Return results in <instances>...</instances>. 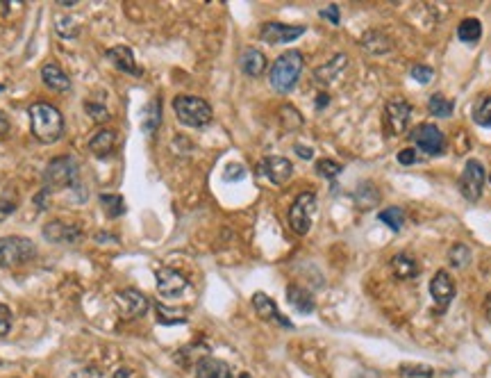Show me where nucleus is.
Returning <instances> with one entry per match:
<instances>
[{
    "label": "nucleus",
    "mask_w": 491,
    "mask_h": 378,
    "mask_svg": "<svg viewBox=\"0 0 491 378\" xmlns=\"http://www.w3.org/2000/svg\"><path fill=\"white\" fill-rule=\"evenodd\" d=\"M400 374L407 378H432L434 369L428 365H405V367H400Z\"/></svg>",
    "instance_id": "f704fd0d"
},
{
    "label": "nucleus",
    "mask_w": 491,
    "mask_h": 378,
    "mask_svg": "<svg viewBox=\"0 0 491 378\" xmlns=\"http://www.w3.org/2000/svg\"><path fill=\"white\" fill-rule=\"evenodd\" d=\"M305 67L303 52L300 50H287L273 62V67L269 71V82L271 87L280 91V94H289L300 80V73Z\"/></svg>",
    "instance_id": "f03ea898"
},
{
    "label": "nucleus",
    "mask_w": 491,
    "mask_h": 378,
    "mask_svg": "<svg viewBox=\"0 0 491 378\" xmlns=\"http://www.w3.org/2000/svg\"><path fill=\"white\" fill-rule=\"evenodd\" d=\"M482 310H485V317H487V321L491 323V294H487L485 304H482Z\"/></svg>",
    "instance_id": "de8ad7c7"
},
{
    "label": "nucleus",
    "mask_w": 491,
    "mask_h": 378,
    "mask_svg": "<svg viewBox=\"0 0 491 378\" xmlns=\"http://www.w3.org/2000/svg\"><path fill=\"white\" fill-rule=\"evenodd\" d=\"M307 28L305 26H287V23H280V21H269V23L261 26L259 30V39L266 41L271 46H278V44H289V41H296L298 37H303Z\"/></svg>",
    "instance_id": "9d476101"
},
{
    "label": "nucleus",
    "mask_w": 491,
    "mask_h": 378,
    "mask_svg": "<svg viewBox=\"0 0 491 378\" xmlns=\"http://www.w3.org/2000/svg\"><path fill=\"white\" fill-rule=\"evenodd\" d=\"M407 137L421 153L430 155V157L444 155L446 148H448V139H446V135L439 130V126H434V123H421L414 128Z\"/></svg>",
    "instance_id": "423d86ee"
},
{
    "label": "nucleus",
    "mask_w": 491,
    "mask_h": 378,
    "mask_svg": "<svg viewBox=\"0 0 491 378\" xmlns=\"http://www.w3.org/2000/svg\"><path fill=\"white\" fill-rule=\"evenodd\" d=\"M296 153H298L303 160H312V157H314V150L307 148V146H303V144H296Z\"/></svg>",
    "instance_id": "a18cd8bd"
},
{
    "label": "nucleus",
    "mask_w": 491,
    "mask_h": 378,
    "mask_svg": "<svg viewBox=\"0 0 491 378\" xmlns=\"http://www.w3.org/2000/svg\"><path fill=\"white\" fill-rule=\"evenodd\" d=\"M16 208H18L16 201H0V219L9 217V214H12Z\"/></svg>",
    "instance_id": "c03bdc74"
},
{
    "label": "nucleus",
    "mask_w": 491,
    "mask_h": 378,
    "mask_svg": "<svg viewBox=\"0 0 491 378\" xmlns=\"http://www.w3.org/2000/svg\"><path fill=\"white\" fill-rule=\"evenodd\" d=\"M287 301L291 304L293 310L300 312V315H312V312L316 310V301L312 296V291L300 287V285H289L287 287Z\"/></svg>",
    "instance_id": "4be33fe9"
},
{
    "label": "nucleus",
    "mask_w": 491,
    "mask_h": 378,
    "mask_svg": "<svg viewBox=\"0 0 491 378\" xmlns=\"http://www.w3.org/2000/svg\"><path fill=\"white\" fill-rule=\"evenodd\" d=\"M84 112L89 114V118L91 121H96V123H105V121H109V112H107V107L105 105H101V103H84Z\"/></svg>",
    "instance_id": "e433bc0d"
},
{
    "label": "nucleus",
    "mask_w": 491,
    "mask_h": 378,
    "mask_svg": "<svg viewBox=\"0 0 491 378\" xmlns=\"http://www.w3.org/2000/svg\"><path fill=\"white\" fill-rule=\"evenodd\" d=\"M259 174L266 176L273 185H287L293 176V165L287 157L280 155H269L259 162Z\"/></svg>",
    "instance_id": "4468645a"
},
{
    "label": "nucleus",
    "mask_w": 491,
    "mask_h": 378,
    "mask_svg": "<svg viewBox=\"0 0 491 378\" xmlns=\"http://www.w3.org/2000/svg\"><path fill=\"white\" fill-rule=\"evenodd\" d=\"M473 121L480 128H491V96H482L473 107Z\"/></svg>",
    "instance_id": "7c9ffc66"
},
{
    "label": "nucleus",
    "mask_w": 491,
    "mask_h": 378,
    "mask_svg": "<svg viewBox=\"0 0 491 378\" xmlns=\"http://www.w3.org/2000/svg\"><path fill=\"white\" fill-rule=\"evenodd\" d=\"M69 378H103V374L96 369V367H80L73 374H69Z\"/></svg>",
    "instance_id": "79ce46f5"
},
{
    "label": "nucleus",
    "mask_w": 491,
    "mask_h": 378,
    "mask_svg": "<svg viewBox=\"0 0 491 378\" xmlns=\"http://www.w3.org/2000/svg\"><path fill=\"white\" fill-rule=\"evenodd\" d=\"M253 308H255V312L261 319L276 321V323H280L282 328H293V323L278 310L276 301H273L271 296H266L264 291H255V294H253Z\"/></svg>",
    "instance_id": "dca6fc26"
},
{
    "label": "nucleus",
    "mask_w": 491,
    "mask_h": 378,
    "mask_svg": "<svg viewBox=\"0 0 491 378\" xmlns=\"http://www.w3.org/2000/svg\"><path fill=\"white\" fill-rule=\"evenodd\" d=\"M362 46L371 52V55H385V52L391 50V41H389V37L385 35V32L368 30V32H364V37H362Z\"/></svg>",
    "instance_id": "393cba45"
},
{
    "label": "nucleus",
    "mask_w": 491,
    "mask_h": 378,
    "mask_svg": "<svg viewBox=\"0 0 491 378\" xmlns=\"http://www.w3.org/2000/svg\"><path fill=\"white\" fill-rule=\"evenodd\" d=\"M101 205L109 219H118L125 214V199L121 194H101Z\"/></svg>",
    "instance_id": "cd10ccee"
},
{
    "label": "nucleus",
    "mask_w": 491,
    "mask_h": 378,
    "mask_svg": "<svg viewBox=\"0 0 491 378\" xmlns=\"http://www.w3.org/2000/svg\"><path fill=\"white\" fill-rule=\"evenodd\" d=\"M457 37H460L462 44H478L480 37H482V23L478 18H464L457 26Z\"/></svg>",
    "instance_id": "a878e982"
},
{
    "label": "nucleus",
    "mask_w": 491,
    "mask_h": 378,
    "mask_svg": "<svg viewBox=\"0 0 491 378\" xmlns=\"http://www.w3.org/2000/svg\"><path fill=\"white\" fill-rule=\"evenodd\" d=\"M412 118V105L405 99H391L385 107V126L389 135H402Z\"/></svg>",
    "instance_id": "9b49d317"
},
{
    "label": "nucleus",
    "mask_w": 491,
    "mask_h": 378,
    "mask_svg": "<svg viewBox=\"0 0 491 378\" xmlns=\"http://www.w3.org/2000/svg\"><path fill=\"white\" fill-rule=\"evenodd\" d=\"M342 171H344V167L339 165V162L330 160V157H323V160L316 162V174H319L321 178H325V180H334L337 176H342Z\"/></svg>",
    "instance_id": "473e14b6"
},
{
    "label": "nucleus",
    "mask_w": 491,
    "mask_h": 378,
    "mask_svg": "<svg viewBox=\"0 0 491 378\" xmlns=\"http://www.w3.org/2000/svg\"><path fill=\"white\" fill-rule=\"evenodd\" d=\"M30 133L41 144H57L64 137V116L50 103L30 105Z\"/></svg>",
    "instance_id": "f257e3e1"
},
{
    "label": "nucleus",
    "mask_w": 491,
    "mask_h": 378,
    "mask_svg": "<svg viewBox=\"0 0 491 378\" xmlns=\"http://www.w3.org/2000/svg\"><path fill=\"white\" fill-rule=\"evenodd\" d=\"M41 235L52 244H75L82 240V228L78 223H64L60 219H55L43 226Z\"/></svg>",
    "instance_id": "2eb2a0df"
},
{
    "label": "nucleus",
    "mask_w": 491,
    "mask_h": 378,
    "mask_svg": "<svg viewBox=\"0 0 491 378\" xmlns=\"http://www.w3.org/2000/svg\"><path fill=\"white\" fill-rule=\"evenodd\" d=\"M57 5H64V7H73V5H78V3H75V0H69V3H67V0H62V3H57Z\"/></svg>",
    "instance_id": "3c124183"
},
{
    "label": "nucleus",
    "mask_w": 491,
    "mask_h": 378,
    "mask_svg": "<svg viewBox=\"0 0 491 378\" xmlns=\"http://www.w3.org/2000/svg\"><path fill=\"white\" fill-rule=\"evenodd\" d=\"M9 330H12V310L0 304V338H5Z\"/></svg>",
    "instance_id": "58836bf2"
},
{
    "label": "nucleus",
    "mask_w": 491,
    "mask_h": 378,
    "mask_svg": "<svg viewBox=\"0 0 491 378\" xmlns=\"http://www.w3.org/2000/svg\"><path fill=\"white\" fill-rule=\"evenodd\" d=\"M223 178L225 180H242V178H246V169L242 165H227Z\"/></svg>",
    "instance_id": "a19ab883"
},
{
    "label": "nucleus",
    "mask_w": 491,
    "mask_h": 378,
    "mask_svg": "<svg viewBox=\"0 0 491 378\" xmlns=\"http://www.w3.org/2000/svg\"><path fill=\"white\" fill-rule=\"evenodd\" d=\"M55 28H57V32H60L62 37H69V39H75V37L80 35V28L75 26L73 18H60Z\"/></svg>",
    "instance_id": "4c0bfd02"
},
{
    "label": "nucleus",
    "mask_w": 491,
    "mask_h": 378,
    "mask_svg": "<svg viewBox=\"0 0 491 378\" xmlns=\"http://www.w3.org/2000/svg\"><path fill=\"white\" fill-rule=\"evenodd\" d=\"M346 67V55H337L330 64H325L323 69H319L316 71V80L319 82H330V80H334V75H339V71Z\"/></svg>",
    "instance_id": "2f4dec72"
},
{
    "label": "nucleus",
    "mask_w": 491,
    "mask_h": 378,
    "mask_svg": "<svg viewBox=\"0 0 491 378\" xmlns=\"http://www.w3.org/2000/svg\"><path fill=\"white\" fill-rule=\"evenodd\" d=\"M327 101H330V96H327V94H321V99L316 101V107H319V110H321V107H325V105H327Z\"/></svg>",
    "instance_id": "8fccbe9b"
},
{
    "label": "nucleus",
    "mask_w": 491,
    "mask_h": 378,
    "mask_svg": "<svg viewBox=\"0 0 491 378\" xmlns=\"http://www.w3.org/2000/svg\"><path fill=\"white\" fill-rule=\"evenodd\" d=\"M105 57L109 60V64H112L114 69L123 71V73H130V75H141L144 71H141L137 67V60H135V52L130 46H114L109 48L105 52Z\"/></svg>",
    "instance_id": "f3484780"
},
{
    "label": "nucleus",
    "mask_w": 491,
    "mask_h": 378,
    "mask_svg": "<svg viewBox=\"0 0 491 378\" xmlns=\"http://www.w3.org/2000/svg\"><path fill=\"white\" fill-rule=\"evenodd\" d=\"M196 378H235V376L227 362L212 358V355H203L196 362Z\"/></svg>",
    "instance_id": "6ab92c4d"
},
{
    "label": "nucleus",
    "mask_w": 491,
    "mask_h": 378,
    "mask_svg": "<svg viewBox=\"0 0 491 378\" xmlns=\"http://www.w3.org/2000/svg\"><path fill=\"white\" fill-rule=\"evenodd\" d=\"M114 146H116V133L109 130V128H101V130H96L94 137L89 139V144H86L89 153L96 155V157H107L114 150Z\"/></svg>",
    "instance_id": "412c9836"
},
{
    "label": "nucleus",
    "mask_w": 491,
    "mask_h": 378,
    "mask_svg": "<svg viewBox=\"0 0 491 378\" xmlns=\"http://www.w3.org/2000/svg\"><path fill=\"white\" fill-rule=\"evenodd\" d=\"M239 69H242L248 78H259V75L266 71L264 52L257 48H244V52L239 55Z\"/></svg>",
    "instance_id": "aec40b11"
},
{
    "label": "nucleus",
    "mask_w": 491,
    "mask_h": 378,
    "mask_svg": "<svg viewBox=\"0 0 491 378\" xmlns=\"http://www.w3.org/2000/svg\"><path fill=\"white\" fill-rule=\"evenodd\" d=\"M159 123H162V101L152 99L144 107V114H141V130H144L146 135H155Z\"/></svg>",
    "instance_id": "b1692460"
},
{
    "label": "nucleus",
    "mask_w": 491,
    "mask_h": 378,
    "mask_svg": "<svg viewBox=\"0 0 491 378\" xmlns=\"http://www.w3.org/2000/svg\"><path fill=\"white\" fill-rule=\"evenodd\" d=\"M41 82L46 84L50 91H57V94H64L71 89V78L62 71L60 64H55V62H48L41 67Z\"/></svg>",
    "instance_id": "a211bd4d"
},
{
    "label": "nucleus",
    "mask_w": 491,
    "mask_h": 378,
    "mask_svg": "<svg viewBox=\"0 0 491 378\" xmlns=\"http://www.w3.org/2000/svg\"><path fill=\"white\" fill-rule=\"evenodd\" d=\"M9 133V118L0 112V137H5Z\"/></svg>",
    "instance_id": "49530a36"
},
{
    "label": "nucleus",
    "mask_w": 491,
    "mask_h": 378,
    "mask_svg": "<svg viewBox=\"0 0 491 378\" xmlns=\"http://www.w3.org/2000/svg\"><path fill=\"white\" fill-rule=\"evenodd\" d=\"M471 248H468L466 244H453L451 246V251H448V262H451V267H455V269H464V267H468V262H471Z\"/></svg>",
    "instance_id": "c756f323"
},
{
    "label": "nucleus",
    "mask_w": 491,
    "mask_h": 378,
    "mask_svg": "<svg viewBox=\"0 0 491 378\" xmlns=\"http://www.w3.org/2000/svg\"><path fill=\"white\" fill-rule=\"evenodd\" d=\"M410 75L421 84H430L434 80V69L428 67V64H414V67L410 69Z\"/></svg>",
    "instance_id": "c9c22d12"
},
{
    "label": "nucleus",
    "mask_w": 491,
    "mask_h": 378,
    "mask_svg": "<svg viewBox=\"0 0 491 378\" xmlns=\"http://www.w3.org/2000/svg\"><path fill=\"white\" fill-rule=\"evenodd\" d=\"M453 110H455V103L451 99H446L444 94H432L428 99V112L432 116L448 118V116H453Z\"/></svg>",
    "instance_id": "c85d7f7f"
},
{
    "label": "nucleus",
    "mask_w": 491,
    "mask_h": 378,
    "mask_svg": "<svg viewBox=\"0 0 491 378\" xmlns=\"http://www.w3.org/2000/svg\"><path fill=\"white\" fill-rule=\"evenodd\" d=\"M128 376H132V372H130L128 367H121V369L116 372V376H114V378H128Z\"/></svg>",
    "instance_id": "09e8293b"
},
{
    "label": "nucleus",
    "mask_w": 491,
    "mask_h": 378,
    "mask_svg": "<svg viewBox=\"0 0 491 378\" xmlns=\"http://www.w3.org/2000/svg\"><path fill=\"white\" fill-rule=\"evenodd\" d=\"M485 167L482 162L471 157L466 160L464 165V171L460 180H457V187H460V194L468 201V203H475L480 201V196H482V189H485Z\"/></svg>",
    "instance_id": "0eeeda50"
},
{
    "label": "nucleus",
    "mask_w": 491,
    "mask_h": 378,
    "mask_svg": "<svg viewBox=\"0 0 491 378\" xmlns=\"http://www.w3.org/2000/svg\"><path fill=\"white\" fill-rule=\"evenodd\" d=\"M321 18H327L332 26H339L342 23V21H339V5H330V7L321 9Z\"/></svg>",
    "instance_id": "37998d69"
},
{
    "label": "nucleus",
    "mask_w": 491,
    "mask_h": 378,
    "mask_svg": "<svg viewBox=\"0 0 491 378\" xmlns=\"http://www.w3.org/2000/svg\"><path fill=\"white\" fill-rule=\"evenodd\" d=\"M391 272H394V276L400 280H412V278L419 276L421 269H419V262L414 260L412 255L396 253L394 257H391Z\"/></svg>",
    "instance_id": "5701e85b"
},
{
    "label": "nucleus",
    "mask_w": 491,
    "mask_h": 378,
    "mask_svg": "<svg viewBox=\"0 0 491 378\" xmlns=\"http://www.w3.org/2000/svg\"><path fill=\"white\" fill-rule=\"evenodd\" d=\"M396 160L400 162L402 167H412V165H417L421 157H419V150L417 148H402L400 153L396 155Z\"/></svg>",
    "instance_id": "ea45409f"
},
{
    "label": "nucleus",
    "mask_w": 491,
    "mask_h": 378,
    "mask_svg": "<svg viewBox=\"0 0 491 378\" xmlns=\"http://www.w3.org/2000/svg\"><path fill=\"white\" fill-rule=\"evenodd\" d=\"M189 287V280L180 274L178 269L162 267L157 272V291L164 299H178L184 294V289Z\"/></svg>",
    "instance_id": "ddd939ff"
},
{
    "label": "nucleus",
    "mask_w": 491,
    "mask_h": 378,
    "mask_svg": "<svg viewBox=\"0 0 491 378\" xmlns=\"http://www.w3.org/2000/svg\"><path fill=\"white\" fill-rule=\"evenodd\" d=\"M114 304H116L123 319H141L150 308V299L144 294V291L128 287V289H121L114 296Z\"/></svg>",
    "instance_id": "1a4fd4ad"
},
{
    "label": "nucleus",
    "mask_w": 491,
    "mask_h": 378,
    "mask_svg": "<svg viewBox=\"0 0 491 378\" xmlns=\"http://www.w3.org/2000/svg\"><path fill=\"white\" fill-rule=\"evenodd\" d=\"M0 91H3V84H0Z\"/></svg>",
    "instance_id": "603ef678"
},
{
    "label": "nucleus",
    "mask_w": 491,
    "mask_h": 378,
    "mask_svg": "<svg viewBox=\"0 0 491 378\" xmlns=\"http://www.w3.org/2000/svg\"><path fill=\"white\" fill-rule=\"evenodd\" d=\"M35 255H37V246L28 237L21 235L0 237V267L3 269L28 265Z\"/></svg>",
    "instance_id": "39448f33"
},
{
    "label": "nucleus",
    "mask_w": 491,
    "mask_h": 378,
    "mask_svg": "<svg viewBox=\"0 0 491 378\" xmlns=\"http://www.w3.org/2000/svg\"><path fill=\"white\" fill-rule=\"evenodd\" d=\"M430 296L434 301V306L439 308V312L448 310V306L453 304L455 299V280L451 278V274L446 269H439L432 280H430Z\"/></svg>",
    "instance_id": "f8f14e48"
},
{
    "label": "nucleus",
    "mask_w": 491,
    "mask_h": 378,
    "mask_svg": "<svg viewBox=\"0 0 491 378\" xmlns=\"http://www.w3.org/2000/svg\"><path fill=\"white\" fill-rule=\"evenodd\" d=\"M155 310H157V321H159V323H167V326H171V323H184V321H187V317H184V312L169 310V308H164L162 304H157Z\"/></svg>",
    "instance_id": "72a5a7b5"
},
{
    "label": "nucleus",
    "mask_w": 491,
    "mask_h": 378,
    "mask_svg": "<svg viewBox=\"0 0 491 378\" xmlns=\"http://www.w3.org/2000/svg\"><path fill=\"white\" fill-rule=\"evenodd\" d=\"M316 210V194L303 191L289 208V228L296 235H307L312 228V214Z\"/></svg>",
    "instance_id": "6e6552de"
},
{
    "label": "nucleus",
    "mask_w": 491,
    "mask_h": 378,
    "mask_svg": "<svg viewBox=\"0 0 491 378\" xmlns=\"http://www.w3.org/2000/svg\"><path fill=\"white\" fill-rule=\"evenodd\" d=\"M171 105H173V112L178 116V121L189 128H205V126H210L214 118L212 105L205 99H198V96L180 94L173 99Z\"/></svg>",
    "instance_id": "7ed1b4c3"
},
{
    "label": "nucleus",
    "mask_w": 491,
    "mask_h": 378,
    "mask_svg": "<svg viewBox=\"0 0 491 378\" xmlns=\"http://www.w3.org/2000/svg\"><path fill=\"white\" fill-rule=\"evenodd\" d=\"M378 219L387 226L389 230H394V233H400L402 230V226H405V210L402 208H396V205H391V208H385L380 214H378Z\"/></svg>",
    "instance_id": "bb28decb"
},
{
    "label": "nucleus",
    "mask_w": 491,
    "mask_h": 378,
    "mask_svg": "<svg viewBox=\"0 0 491 378\" xmlns=\"http://www.w3.org/2000/svg\"><path fill=\"white\" fill-rule=\"evenodd\" d=\"M78 162L71 155H60L48 162L46 171H43V189L57 191V189H69L78 185Z\"/></svg>",
    "instance_id": "20e7f679"
}]
</instances>
